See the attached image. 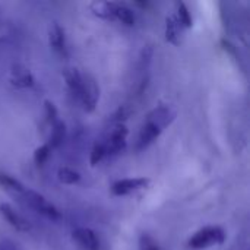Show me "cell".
I'll list each match as a JSON object with an SVG mask.
<instances>
[{
  "label": "cell",
  "mask_w": 250,
  "mask_h": 250,
  "mask_svg": "<svg viewBox=\"0 0 250 250\" xmlns=\"http://www.w3.org/2000/svg\"><path fill=\"white\" fill-rule=\"evenodd\" d=\"M92 12L108 21H117L125 26H133L136 22V16L133 9H130L125 3H117V1H98L91 6Z\"/></svg>",
  "instance_id": "3"
},
{
  "label": "cell",
  "mask_w": 250,
  "mask_h": 250,
  "mask_svg": "<svg viewBox=\"0 0 250 250\" xmlns=\"http://www.w3.org/2000/svg\"><path fill=\"white\" fill-rule=\"evenodd\" d=\"M72 237L83 250H100V239L91 229L79 227L73 230Z\"/></svg>",
  "instance_id": "10"
},
{
  "label": "cell",
  "mask_w": 250,
  "mask_h": 250,
  "mask_svg": "<svg viewBox=\"0 0 250 250\" xmlns=\"http://www.w3.org/2000/svg\"><path fill=\"white\" fill-rule=\"evenodd\" d=\"M176 7H177V13H176L174 16H176V19L179 21L180 26H182V28H192L193 21H192V15H190L189 7L186 6V3L179 1V3L176 4Z\"/></svg>",
  "instance_id": "16"
},
{
  "label": "cell",
  "mask_w": 250,
  "mask_h": 250,
  "mask_svg": "<svg viewBox=\"0 0 250 250\" xmlns=\"http://www.w3.org/2000/svg\"><path fill=\"white\" fill-rule=\"evenodd\" d=\"M0 250H18V246L9 239H1L0 240Z\"/></svg>",
  "instance_id": "21"
},
{
  "label": "cell",
  "mask_w": 250,
  "mask_h": 250,
  "mask_svg": "<svg viewBox=\"0 0 250 250\" xmlns=\"http://www.w3.org/2000/svg\"><path fill=\"white\" fill-rule=\"evenodd\" d=\"M48 44L54 53L59 56H67V42H66V35L64 29L59 23H53L48 29Z\"/></svg>",
  "instance_id": "11"
},
{
  "label": "cell",
  "mask_w": 250,
  "mask_h": 250,
  "mask_svg": "<svg viewBox=\"0 0 250 250\" xmlns=\"http://www.w3.org/2000/svg\"><path fill=\"white\" fill-rule=\"evenodd\" d=\"M174 119H176V110L170 104H160L155 108H152L148 113L139 130L136 149L144 151L149 145H152L164 132V129H167L174 122Z\"/></svg>",
  "instance_id": "2"
},
{
  "label": "cell",
  "mask_w": 250,
  "mask_h": 250,
  "mask_svg": "<svg viewBox=\"0 0 250 250\" xmlns=\"http://www.w3.org/2000/svg\"><path fill=\"white\" fill-rule=\"evenodd\" d=\"M44 116H45V120H47V123H48L50 126L54 125V123L59 120L57 107H56L51 101H48V100L44 101Z\"/></svg>",
  "instance_id": "19"
},
{
  "label": "cell",
  "mask_w": 250,
  "mask_h": 250,
  "mask_svg": "<svg viewBox=\"0 0 250 250\" xmlns=\"http://www.w3.org/2000/svg\"><path fill=\"white\" fill-rule=\"evenodd\" d=\"M57 179L63 185H76L81 180V174L70 167H60L57 171Z\"/></svg>",
  "instance_id": "15"
},
{
  "label": "cell",
  "mask_w": 250,
  "mask_h": 250,
  "mask_svg": "<svg viewBox=\"0 0 250 250\" xmlns=\"http://www.w3.org/2000/svg\"><path fill=\"white\" fill-rule=\"evenodd\" d=\"M127 136H129V130L125 123L113 125L105 139L101 141L105 149V157H113L120 154L127 145Z\"/></svg>",
  "instance_id": "6"
},
{
  "label": "cell",
  "mask_w": 250,
  "mask_h": 250,
  "mask_svg": "<svg viewBox=\"0 0 250 250\" xmlns=\"http://www.w3.org/2000/svg\"><path fill=\"white\" fill-rule=\"evenodd\" d=\"M63 76L70 95L82 105L86 113H92L100 101V85L97 79L91 73L75 67L66 69Z\"/></svg>",
  "instance_id": "1"
},
{
  "label": "cell",
  "mask_w": 250,
  "mask_h": 250,
  "mask_svg": "<svg viewBox=\"0 0 250 250\" xmlns=\"http://www.w3.org/2000/svg\"><path fill=\"white\" fill-rule=\"evenodd\" d=\"M0 186L4 188L6 190H10L13 193H18V195H21L23 192V189H25V186L18 179L12 177L10 174L3 173V171H0Z\"/></svg>",
  "instance_id": "14"
},
{
  "label": "cell",
  "mask_w": 250,
  "mask_h": 250,
  "mask_svg": "<svg viewBox=\"0 0 250 250\" xmlns=\"http://www.w3.org/2000/svg\"><path fill=\"white\" fill-rule=\"evenodd\" d=\"M22 199L25 201V204L28 207H31L35 212H38L40 215L51 220V221H57L60 220V211L56 208V205H53L45 196H42L41 193L32 190V189H28L25 188L23 192L21 193Z\"/></svg>",
  "instance_id": "5"
},
{
  "label": "cell",
  "mask_w": 250,
  "mask_h": 250,
  "mask_svg": "<svg viewBox=\"0 0 250 250\" xmlns=\"http://www.w3.org/2000/svg\"><path fill=\"white\" fill-rule=\"evenodd\" d=\"M151 183L149 179L146 177H135V179H120L116 180L111 188L110 192L114 196H127L130 193H135L138 190H142L145 188H148Z\"/></svg>",
  "instance_id": "7"
},
{
  "label": "cell",
  "mask_w": 250,
  "mask_h": 250,
  "mask_svg": "<svg viewBox=\"0 0 250 250\" xmlns=\"http://www.w3.org/2000/svg\"><path fill=\"white\" fill-rule=\"evenodd\" d=\"M104 158H105V149H104L103 142H101V141H98V142H95V144H94V146H92V149H91L89 163H91V166L94 167V166L100 164Z\"/></svg>",
  "instance_id": "18"
},
{
  "label": "cell",
  "mask_w": 250,
  "mask_h": 250,
  "mask_svg": "<svg viewBox=\"0 0 250 250\" xmlns=\"http://www.w3.org/2000/svg\"><path fill=\"white\" fill-rule=\"evenodd\" d=\"M9 82L16 89H28L35 85V78L23 64H15L10 70Z\"/></svg>",
  "instance_id": "8"
},
{
  "label": "cell",
  "mask_w": 250,
  "mask_h": 250,
  "mask_svg": "<svg viewBox=\"0 0 250 250\" xmlns=\"http://www.w3.org/2000/svg\"><path fill=\"white\" fill-rule=\"evenodd\" d=\"M180 35H182V26L174 15H170L166 18V40L174 45L180 44Z\"/></svg>",
  "instance_id": "12"
},
{
  "label": "cell",
  "mask_w": 250,
  "mask_h": 250,
  "mask_svg": "<svg viewBox=\"0 0 250 250\" xmlns=\"http://www.w3.org/2000/svg\"><path fill=\"white\" fill-rule=\"evenodd\" d=\"M224 240L226 231L220 226H208L192 234V237L188 240V248L192 250H204L223 245Z\"/></svg>",
  "instance_id": "4"
},
{
  "label": "cell",
  "mask_w": 250,
  "mask_h": 250,
  "mask_svg": "<svg viewBox=\"0 0 250 250\" xmlns=\"http://www.w3.org/2000/svg\"><path fill=\"white\" fill-rule=\"evenodd\" d=\"M0 214H1V217L9 223V226L10 227H13L16 231H21V233H26V231H29L31 230V226H29V223L12 207V205H9V204H6V202H1L0 204Z\"/></svg>",
  "instance_id": "9"
},
{
  "label": "cell",
  "mask_w": 250,
  "mask_h": 250,
  "mask_svg": "<svg viewBox=\"0 0 250 250\" xmlns=\"http://www.w3.org/2000/svg\"><path fill=\"white\" fill-rule=\"evenodd\" d=\"M51 148L48 146V144H44V145H41V146H38L37 149H35V152H34V163L38 166V167H42L47 161H48V158H50V155H51Z\"/></svg>",
  "instance_id": "17"
},
{
  "label": "cell",
  "mask_w": 250,
  "mask_h": 250,
  "mask_svg": "<svg viewBox=\"0 0 250 250\" xmlns=\"http://www.w3.org/2000/svg\"><path fill=\"white\" fill-rule=\"evenodd\" d=\"M66 139V125L60 119L51 125V132H50V141L47 142L51 149H57L63 145Z\"/></svg>",
  "instance_id": "13"
},
{
  "label": "cell",
  "mask_w": 250,
  "mask_h": 250,
  "mask_svg": "<svg viewBox=\"0 0 250 250\" xmlns=\"http://www.w3.org/2000/svg\"><path fill=\"white\" fill-rule=\"evenodd\" d=\"M139 250H160L157 242L148 234H142L139 239Z\"/></svg>",
  "instance_id": "20"
}]
</instances>
